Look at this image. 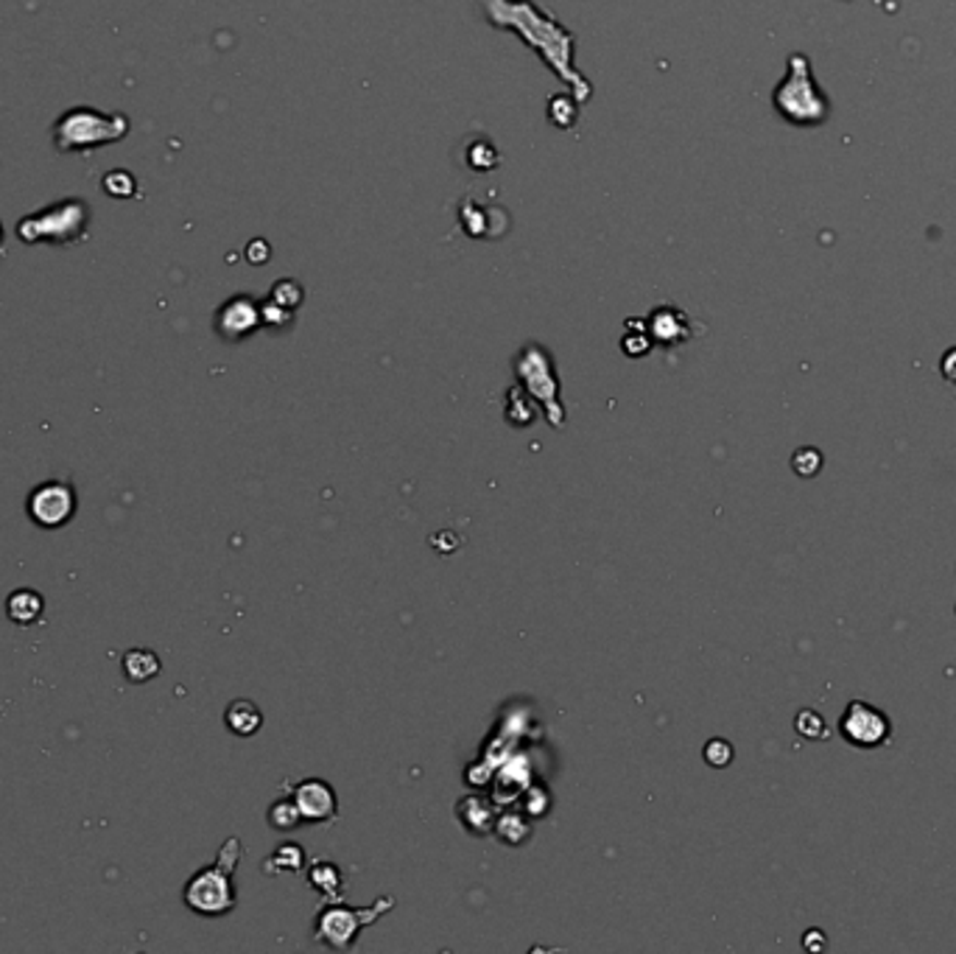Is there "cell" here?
<instances>
[{"label": "cell", "mask_w": 956, "mask_h": 954, "mask_svg": "<svg viewBox=\"0 0 956 954\" xmlns=\"http://www.w3.org/2000/svg\"><path fill=\"white\" fill-rule=\"evenodd\" d=\"M940 370H943L945 381L956 384V348H951L948 353L943 355V362H940Z\"/></svg>", "instance_id": "ffe728a7"}, {"label": "cell", "mask_w": 956, "mask_h": 954, "mask_svg": "<svg viewBox=\"0 0 956 954\" xmlns=\"http://www.w3.org/2000/svg\"><path fill=\"white\" fill-rule=\"evenodd\" d=\"M705 761L707 764H711V768H716V770H722V768H727V764H730L733 761V745L730 741H725V739H711L705 745Z\"/></svg>", "instance_id": "d6986e66"}, {"label": "cell", "mask_w": 956, "mask_h": 954, "mask_svg": "<svg viewBox=\"0 0 956 954\" xmlns=\"http://www.w3.org/2000/svg\"><path fill=\"white\" fill-rule=\"evenodd\" d=\"M118 121H123V118H104L101 112L90 110L68 112L57 126L59 148H84L96 146V143L118 141L123 135V130H126V126H116L112 130V123Z\"/></svg>", "instance_id": "52a82bcc"}, {"label": "cell", "mask_w": 956, "mask_h": 954, "mask_svg": "<svg viewBox=\"0 0 956 954\" xmlns=\"http://www.w3.org/2000/svg\"><path fill=\"white\" fill-rule=\"evenodd\" d=\"M795 728L806 739H825L828 736V725L822 723V716L816 711H800L795 720Z\"/></svg>", "instance_id": "ac0fdd59"}, {"label": "cell", "mask_w": 956, "mask_h": 954, "mask_svg": "<svg viewBox=\"0 0 956 954\" xmlns=\"http://www.w3.org/2000/svg\"><path fill=\"white\" fill-rule=\"evenodd\" d=\"M839 730L842 736H845V741H850L854 748L873 750L890 741V736H893V723H890L884 711H879L875 705L854 700V703H847L845 714H842Z\"/></svg>", "instance_id": "8992f818"}, {"label": "cell", "mask_w": 956, "mask_h": 954, "mask_svg": "<svg viewBox=\"0 0 956 954\" xmlns=\"http://www.w3.org/2000/svg\"><path fill=\"white\" fill-rule=\"evenodd\" d=\"M311 884H314L319 893H325L328 898H339L341 896V873L334 862H316L311 868Z\"/></svg>", "instance_id": "4fadbf2b"}, {"label": "cell", "mask_w": 956, "mask_h": 954, "mask_svg": "<svg viewBox=\"0 0 956 954\" xmlns=\"http://www.w3.org/2000/svg\"><path fill=\"white\" fill-rule=\"evenodd\" d=\"M682 323H686V314L680 311H671V309H663L652 316V325H655V336L663 339V342H677L682 336Z\"/></svg>", "instance_id": "5bb4252c"}, {"label": "cell", "mask_w": 956, "mask_h": 954, "mask_svg": "<svg viewBox=\"0 0 956 954\" xmlns=\"http://www.w3.org/2000/svg\"><path fill=\"white\" fill-rule=\"evenodd\" d=\"M269 862H277V871L300 873L302 871V862H305V854H302V848H297V845L286 843V845H280V848H277V852H275V857L266 859L264 865H269Z\"/></svg>", "instance_id": "9a60e30c"}, {"label": "cell", "mask_w": 956, "mask_h": 954, "mask_svg": "<svg viewBox=\"0 0 956 954\" xmlns=\"http://www.w3.org/2000/svg\"><path fill=\"white\" fill-rule=\"evenodd\" d=\"M845 3H850V0H845Z\"/></svg>", "instance_id": "44dd1931"}, {"label": "cell", "mask_w": 956, "mask_h": 954, "mask_svg": "<svg viewBox=\"0 0 956 954\" xmlns=\"http://www.w3.org/2000/svg\"><path fill=\"white\" fill-rule=\"evenodd\" d=\"M791 468L802 479L816 476L822 471V454L816 448H797L795 457H791Z\"/></svg>", "instance_id": "2e32d148"}, {"label": "cell", "mask_w": 956, "mask_h": 954, "mask_svg": "<svg viewBox=\"0 0 956 954\" xmlns=\"http://www.w3.org/2000/svg\"><path fill=\"white\" fill-rule=\"evenodd\" d=\"M487 23L493 28L515 32L529 48L540 53V59L568 84L571 98L584 104L593 96L591 82L573 65V34L557 23L548 12L537 9L532 0H479Z\"/></svg>", "instance_id": "6da1fadb"}, {"label": "cell", "mask_w": 956, "mask_h": 954, "mask_svg": "<svg viewBox=\"0 0 956 954\" xmlns=\"http://www.w3.org/2000/svg\"><path fill=\"white\" fill-rule=\"evenodd\" d=\"M772 107L784 121L795 126H820L828 121L831 101L814 82L811 59L806 53H791L786 62V79L772 93Z\"/></svg>", "instance_id": "7a4b0ae2"}, {"label": "cell", "mask_w": 956, "mask_h": 954, "mask_svg": "<svg viewBox=\"0 0 956 954\" xmlns=\"http://www.w3.org/2000/svg\"><path fill=\"white\" fill-rule=\"evenodd\" d=\"M392 898H380L375 907L370 909H355V907H330L325 909L319 918H316V943H325V946L336 949V952H347L353 949L355 938L364 927L378 921L386 909H392Z\"/></svg>", "instance_id": "277c9868"}, {"label": "cell", "mask_w": 956, "mask_h": 954, "mask_svg": "<svg viewBox=\"0 0 956 954\" xmlns=\"http://www.w3.org/2000/svg\"><path fill=\"white\" fill-rule=\"evenodd\" d=\"M238 859H241V843L235 837H230L219 852V857H216V862L207 865V868H202V871H196L187 879L185 890H182V898H185L187 909L210 918L227 916L230 909H235L232 873H235Z\"/></svg>", "instance_id": "3957f363"}, {"label": "cell", "mask_w": 956, "mask_h": 954, "mask_svg": "<svg viewBox=\"0 0 956 954\" xmlns=\"http://www.w3.org/2000/svg\"><path fill=\"white\" fill-rule=\"evenodd\" d=\"M294 807L300 809L302 823H330L336 818V795L325 781H302L294 793Z\"/></svg>", "instance_id": "ba28073f"}, {"label": "cell", "mask_w": 956, "mask_h": 954, "mask_svg": "<svg viewBox=\"0 0 956 954\" xmlns=\"http://www.w3.org/2000/svg\"><path fill=\"white\" fill-rule=\"evenodd\" d=\"M121 669L126 675V680L132 684H148V680H155L160 675L162 664H160V655L146 647H135V650H126L121 659Z\"/></svg>", "instance_id": "8fae6325"}, {"label": "cell", "mask_w": 956, "mask_h": 954, "mask_svg": "<svg viewBox=\"0 0 956 954\" xmlns=\"http://www.w3.org/2000/svg\"><path fill=\"white\" fill-rule=\"evenodd\" d=\"M257 325H261V311H257V305L252 303L250 297H235V300H230V303L219 311V323H216V328H219V334L225 336V339L238 342V339L250 336Z\"/></svg>", "instance_id": "9c48e42d"}, {"label": "cell", "mask_w": 956, "mask_h": 954, "mask_svg": "<svg viewBox=\"0 0 956 954\" xmlns=\"http://www.w3.org/2000/svg\"><path fill=\"white\" fill-rule=\"evenodd\" d=\"M271 825L275 829H282V832H289V829H297L302 823V814L300 809L294 807V800H277L275 807L269 812Z\"/></svg>", "instance_id": "e0dca14e"}, {"label": "cell", "mask_w": 956, "mask_h": 954, "mask_svg": "<svg viewBox=\"0 0 956 954\" xmlns=\"http://www.w3.org/2000/svg\"><path fill=\"white\" fill-rule=\"evenodd\" d=\"M78 510L76 487L64 479H48L37 484L26 498V512L34 527L39 529H62L73 521Z\"/></svg>", "instance_id": "5b68a950"}, {"label": "cell", "mask_w": 956, "mask_h": 954, "mask_svg": "<svg viewBox=\"0 0 956 954\" xmlns=\"http://www.w3.org/2000/svg\"><path fill=\"white\" fill-rule=\"evenodd\" d=\"M43 613H46V600L43 593L34 591V588H17V591L9 593L7 600V616L9 621L20 627H32L43 621Z\"/></svg>", "instance_id": "30bf717a"}, {"label": "cell", "mask_w": 956, "mask_h": 954, "mask_svg": "<svg viewBox=\"0 0 956 954\" xmlns=\"http://www.w3.org/2000/svg\"><path fill=\"white\" fill-rule=\"evenodd\" d=\"M225 725L235 736H255L264 725V714L252 700H232L225 711Z\"/></svg>", "instance_id": "7c38bea8"}]
</instances>
